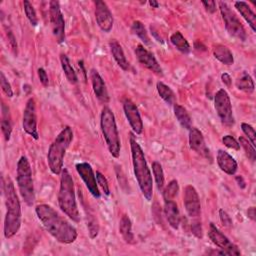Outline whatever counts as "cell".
<instances>
[{
	"label": "cell",
	"mask_w": 256,
	"mask_h": 256,
	"mask_svg": "<svg viewBox=\"0 0 256 256\" xmlns=\"http://www.w3.org/2000/svg\"><path fill=\"white\" fill-rule=\"evenodd\" d=\"M35 212L48 233L59 243L71 244L78 236L77 230L72 224L61 217L48 204H39L35 207Z\"/></svg>",
	"instance_id": "1"
},
{
	"label": "cell",
	"mask_w": 256,
	"mask_h": 256,
	"mask_svg": "<svg viewBox=\"0 0 256 256\" xmlns=\"http://www.w3.org/2000/svg\"><path fill=\"white\" fill-rule=\"evenodd\" d=\"M130 149L132 157V165L135 178L144 198L151 201L153 196V180L150 169L147 165L144 152L136 141L133 133H130Z\"/></svg>",
	"instance_id": "2"
},
{
	"label": "cell",
	"mask_w": 256,
	"mask_h": 256,
	"mask_svg": "<svg viewBox=\"0 0 256 256\" xmlns=\"http://www.w3.org/2000/svg\"><path fill=\"white\" fill-rule=\"evenodd\" d=\"M4 195L6 205V215L4 219V237L12 238L21 226V205L15 191L14 184L10 178H7L4 184Z\"/></svg>",
	"instance_id": "3"
},
{
	"label": "cell",
	"mask_w": 256,
	"mask_h": 256,
	"mask_svg": "<svg viewBox=\"0 0 256 256\" xmlns=\"http://www.w3.org/2000/svg\"><path fill=\"white\" fill-rule=\"evenodd\" d=\"M58 205L61 211L68 216L72 221L79 222L80 221V213L77 207L76 196H75V188L72 176L69 171L64 168L61 172L60 178V187L58 191Z\"/></svg>",
	"instance_id": "4"
},
{
	"label": "cell",
	"mask_w": 256,
	"mask_h": 256,
	"mask_svg": "<svg viewBox=\"0 0 256 256\" xmlns=\"http://www.w3.org/2000/svg\"><path fill=\"white\" fill-rule=\"evenodd\" d=\"M73 140V131L70 126H65L50 144L47 153V162L50 171L60 175L63 170L65 153Z\"/></svg>",
	"instance_id": "5"
},
{
	"label": "cell",
	"mask_w": 256,
	"mask_h": 256,
	"mask_svg": "<svg viewBox=\"0 0 256 256\" xmlns=\"http://www.w3.org/2000/svg\"><path fill=\"white\" fill-rule=\"evenodd\" d=\"M100 127L110 154L114 158L120 155L121 143L116 126L115 116L109 107H104L100 114Z\"/></svg>",
	"instance_id": "6"
},
{
	"label": "cell",
	"mask_w": 256,
	"mask_h": 256,
	"mask_svg": "<svg viewBox=\"0 0 256 256\" xmlns=\"http://www.w3.org/2000/svg\"><path fill=\"white\" fill-rule=\"evenodd\" d=\"M17 185L19 193L28 206H32L35 201V193L32 179L30 163L25 156H21L17 162Z\"/></svg>",
	"instance_id": "7"
},
{
	"label": "cell",
	"mask_w": 256,
	"mask_h": 256,
	"mask_svg": "<svg viewBox=\"0 0 256 256\" xmlns=\"http://www.w3.org/2000/svg\"><path fill=\"white\" fill-rule=\"evenodd\" d=\"M219 10L222 16V19L224 21L225 29L228 32V34L240 41H245L247 38L246 31L244 26L242 25L240 19L237 17V15L232 11L230 6L223 1L218 2Z\"/></svg>",
	"instance_id": "8"
},
{
	"label": "cell",
	"mask_w": 256,
	"mask_h": 256,
	"mask_svg": "<svg viewBox=\"0 0 256 256\" xmlns=\"http://www.w3.org/2000/svg\"><path fill=\"white\" fill-rule=\"evenodd\" d=\"M214 107L221 123L226 127H232L235 123L230 97L225 89H219L214 96Z\"/></svg>",
	"instance_id": "9"
},
{
	"label": "cell",
	"mask_w": 256,
	"mask_h": 256,
	"mask_svg": "<svg viewBox=\"0 0 256 256\" xmlns=\"http://www.w3.org/2000/svg\"><path fill=\"white\" fill-rule=\"evenodd\" d=\"M49 19L52 33L57 43H63L65 41V21L60 9V4L55 0L49 2Z\"/></svg>",
	"instance_id": "10"
},
{
	"label": "cell",
	"mask_w": 256,
	"mask_h": 256,
	"mask_svg": "<svg viewBox=\"0 0 256 256\" xmlns=\"http://www.w3.org/2000/svg\"><path fill=\"white\" fill-rule=\"evenodd\" d=\"M75 168L77 173L80 175L85 185H86L90 194L96 199L100 198V191L98 189L96 176L94 174L91 165L87 162H80L76 164Z\"/></svg>",
	"instance_id": "11"
},
{
	"label": "cell",
	"mask_w": 256,
	"mask_h": 256,
	"mask_svg": "<svg viewBox=\"0 0 256 256\" xmlns=\"http://www.w3.org/2000/svg\"><path fill=\"white\" fill-rule=\"evenodd\" d=\"M208 236L212 243L219 247V249L224 251L226 255H241V252L238 249V247L234 243H232L213 223H210L209 225Z\"/></svg>",
	"instance_id": "12"
},
{
	"label": "cell",
	"mask_w": 256,
	"mask_h": 256,
	"mask_svg": "<svg viewBox=\"0 0 256 256\" xmlns=\"http://www.w3.org/2000/svg\"><path fill=\"white\" fill-rule=\"evenodd\" d=\"M22 126H23V130L32 138H34L35 140L39 138L38 130H37L36 105H35V100L33 98H29L28 101L26 102V105L23 111Z\"/></svg>",
	"instance_id": "13"
},
{
	"label": "cell",
	"mask_w": 256,
	"mask_h": 256,
	"mask_svg": "<svg viewBox=\"0 0 256 256\" xmlns=\"http://www.w3.org/2000/svg\"><path fill=\"white\" fill-rule=\"evenodd\" d=\"M95 4V19L98 27L105 33H109L113 27V16L107 4L101 0L94 1Z\"/></svg>",
	"instance_id": "14"
},
{
	"label": "cell",
	"mask_w": 256,
	"mask_h": 256,
	"mask_svg": "<svg viewBox=\"0 0 256 256\" xmlns=\"http://www.w3.org/2000/svg\"><path fill=\"white\" fill-rule=\"evenodd\" d=\"M183 203L185 210L191 218H198L201 213V204L198 193L192 185H187L183 192Z\"/></svg>",
	"instance_id": "15"
},
{
	"label": "cell",
	"mask_w": 256,
	"mask_h": 256,
	"mask_svg": "<svg viewBox=\"0 0 256 256\" xmlns=\"http://www.w3.org/2000/svg\"><path fill=\"white\" fill-rule=\"evenodd\" d=\"M134 53L140 64H142L144 67H146L148 70H150L154 74H156L158 76H163L162 68L159 65L158 61L156 60L155 56L153 55V53H151L149 50H147L142 44H138L136 46Z\"/></svg>",
	"instance_id": "16"
},
{
	"label": "cell",
	"mask_w": 256,
	"mask_h": 256,
	"mask_svg": "<svg viewBox=\"0 0 256 256\" xmlns=\"http://www.w3.org/2000/svg\"><path fill=\"white\" fill-rule=\"evenodd\" d=\"M123 110L133 132L140 135L143 132V122L136 104L130 99H125L123 102Z\"/></svg>",
	"instance_id": "17"
},
{
	"label": "cell",
	"mask_w": 256,
	"mask_h": 256,
	"mask_svg": "<svg viewBox=\"0 0 256 256\" xmlns=\"http://www.w3.org/2000/svg\"><path fill=\"white\" fill-rule=\"evenodd\" d=\"M189 146L201 156L211 159V154L205 144L204 137L201 131L195 127H191L189 129Z\"/></svg>",
	"instance_id": "18"
},
{
	"label": "cell",
	"mask_w": 256,
	"mask_h": 256,
	"mask_svg": "<svg viewBox=\"0 0 256 256\" xmlns=\"http://www.w3.org/2000/svg\"><path fill=\"white\" fill-rule=\"evenodd\" d=\"M90 79L92 83L93 91L98 98L99 101L102 103H108L109 102V94L106 88V85L100 74L96 69H91L90 70Z\"/></svg>",
	"instance_id": "19"
},
{
	"label": "cell",
	"mask_w": 256,
	"mask_h": 256,
	"mask_svg": "<svg viewBox=\"0 0 256 256\" xmlns=\"http://www.w3.org/2000/svg\"><path fill=\"white\" fill-rule=\"evenodd\" d=\"M217 164L219 168L228 175H234L237 171V162L228 152L219 149L217 152Z\"/></svg>",
	"instance_id": "20"
},
{
	"label": "cell",
	"mask_w": 256,
	"mask_h": 256,
	"mask_svg": "<svg viewBox=\"0 0 256 256\" xmlns=\"http://www.w3.org/2000/svg\"><path fill=\"white\" fill-rule=\"evenodd\" d=\"M164 214L169 225L173 229H178L180 224V213L176 202L173 200L164 201Z\"/></svg>",
	"instance_id": "21"
},
{
	"label": "cell",
	"mask_w": 256,
	"mask_h": 256,
	"mask_svg": "<svg viewBox=\"0 0 256 256\" xmlns=\"http://www.w3.org/2000/svg\"><path fill=\"white\" fill-rule=\"evenodd\" d=\"M109 47H110V51L112 53V56H113L114 60L116 61V63L118 64V66L121 69H123L124 71H128L130 69V64L125 57L124 51H123L121 45L119 44V42L115 39H112L109 42Z\"/></svg>",
	"instance_id": "22"
},
{
	"label": "cell",
	"mask_w": 256,
	"mask_h": 256,
	"mask_svg": "<svg viewBox=\"0 0 256 256\" xmlns=\"http://www.w3.org/2000/svg\"><path fill=\"white\" fill-rule=\"evenodd\" d=\"M234 6L236 10L241 14V16L245 19V21L249 24L250 28L253 32L256 31V15L250 8V6L244 1H236L234 2Z\"/></svg>",
	"instance_id": "23"
},
{
	"label": "cell",
	"mask_w": 256,
	"mask_h": 256,
	"mask_svg": "<svg viewBox=\"0 0 256 256\" xmlns=\"http://www.w3.org/2000/svg\"><path fill=\"white\" fill-rule=\"evenodd\" d=\"M119 233L126 243L132 244L134 242V234L132 232L131 220L126 214H123L119 221Z\"/></svg>",
	"instance_id": "24"
},
{
	"label": "cell",
	"mask_w": 256,
	"mask_h": 256,
	"mask_svg": "<svg viewBox=\"0 0 256 256\" xmlns=\"http://www.w3.org/2000/svg\"><path fill=\"white\" fill-rule=\"evenodd\" d=\"M214 57L224 65H232L234 63L233 54L230 49L224 45H216L213 49Z\"/></svg>",
	"instance_id": "25"
},
{
	"label": "cell",
	"mask_w": 256,
	"mask_h": 256,
	"mask_svg": "<svg viewBox=\"0 0 256 256\" xmlns=\"http://www.w3.org/2000/svg\"><path fill=\"white\" fill-rule=\"evenodd\" d=\"M1 111H2V120H1V131L3 133V136L6 141L10 140L11 132H12V124H11V116L9 107L5 105V103H2L1 105Z\"/></svg>",
	"instance_id": "26"
},
{
	"label": "cell",
	"mask_w": 256,
	"mask_h": 256,
	"mask_svg": "<svg viewBox=\"0 0 256 256\" xmlns=\"http://www.w3.org/2000/svg\"><path fill=\"white\" fill-rule=\"evenodd\" d=\"M173 109H174V115H175L176 119L178 120L179 124L183 128L189 130L192 127V119H191L189 113L187 112V110L183 106L176 104V103L173 105Z\"/></svg>",
	"instance_id": "27"
},
{
	"label": "cell",
	"mask_w": 256,
	"mask_h": 256,
	"mask_svg": "<svg viewBox=\"0 0 256 256\" xmlns=\"http://www.w3.org/2000/svg\"><path fill=\"white\" fill-rule=\"evenodd\" d=\"M156 88L158 91L159 96L170 106H172L175 104L176 101V97L174 92L172 91V89L170 88L169 86H167L166 84H164L163 82H157Z\"/></svg>",
	"instance_id": "28"
},
{
	"label": "cell",
	"mask_w": 256,
	"mask_h": 256,
	"mask_svg": "<svg viewBox=\"0 0 256 256\" xmlns=\"http://www.w3.org/2000/svg\"><path fill=\"white\" fill-rule=\"evenodd\" d=\"M60 62H61V67L62 70L67 78V80L71 83V84H76L78 82V77L76 75V72L74 71L70 60L68 58L67 55L65 54H61L60 55Z\"/></svg>",
	"instance_id": "29"
},
{
	"label": "cell",
	"mask_w": 256,
	"mask_h": 256,
	"mask_svg": "<svg viewBox=\"0 0 256 256\" xmlns=\"http://www.w3.org/2000/svg\"><path fill=\"white\" fill-rule=\"evenodd\" d=\"M170 41H171L172 45L176 47L177 50H179L183 54H188L190 52V45L188 41L185 39V37L181 34V32L176 31L171 36H170Z\"/></svg>",
	"instance_id": "30"
},
{
	"label": "cell",
	"mask_w": 256,
	"mask_h": 256,
	"mask_svg": "<svg viewBox=\"0 0 256 256\" xmlns=\"http://www.w3.org/2000/svg\"><path fill=\"white\" fill-rule=\"evenodd\" d=\"M84 210H85V214H86V223H87L89 236L91 239H94L97 237L99 233V224H98L97 218L95 214L88 208H84Z\"/></svg>",
	"instance_id": "31"
},
{
	"label": "cell",
	"mask_w": 256,
	"mask_h": 256,
	"mask_svg": "<svg viewBox=\"0 0 256 256\" xmlns=\"http://www.w3.org/2000/svg\"><path fill=\"white\" fill-rule=\"evenodd\" d=\"M236 87L246 93H252L254 91V81L248 73L243 72L236 80Z\"/></svg>",
	"instance_id": "32"
},
{
	"label": "cell",
	"mask_w": 256,
	"mask_h": 256,
	"mask_svg": "<svg viewBox=\"0 0 256 256\" xmlns=\"http://www.w3.org/2000/svg\"><path fill=\"white\" fill-rule=\"evenodd\" d=\"M131 30L145 45H150V38L148 36L144 24L141 21H133L131 25Z\"/></svg>",
	"instance_id": "33"
},
{
	"label": "cell",
	"mask_w": 256,
	"mask_h": 256,
	"mask_svg": "<svg viewBox=\"0 0 256 256\" xmlns=\"http://www.w3.org/2000/svg\"><path fill=\"white\" fill-rule=\"evenodd\" d=\"M178 192H179V185H178L177 180H175V179L171 180L167 184V186L162 190L164 201L173 200L177 196Z\"/></svg>",
	"instance_id": "34"
},
{
	"label": "cell",
	"mask_w": 256,
	"mask_h": 256,
	"mask_svg": "<svg viewBox=\"0 0 256 256\" xmlns=\"http://www.w3.org/2000/svg\"><path fill=\"white\" fill-rule=\"evenodd\" d=\"M152 172L154 175V179L156 181V185L159 191L163 190L164 187V173H163V169L162 166L159 162L154 161L152 163Z\"/></svg>",
	"instance_id": "35"
},
{
	"label": "cell",
	"mask_w": 256,
	"mask_h": 256,
	"mask_svg": "<svg viewBox=\"0 0 256 256\" xmlns=\"http://www.w3.org/2000/svg\"><path fill=\"white\" fill-rule=\"evenodd\" d=\"M239 144H240V146L243 147L247 157L251 161H255V159H256V151H255V148H254L255 146H253L251 144V142L248 139L244 138L243 136L239 137Z\"/></svg>",
	"instance_id": "36"
},
{
	"label": "cell",
	"mask_w": 256,
	"mask_h": 256,
	"mask_svg": "<svg viewBox=\"0 0 256 256\" xmlns=\"http://www.w3.org/2000/svg\"><path fill=\"white\" fill-rule=\"evenodd\" d=\"M23 5H24L25 15H26L27 19L29 20L30 24L33 26H36L38 24V17H37L34 7L32 6V4L29 1H27V0H25V1L23 2Z\"/></svg>",
	"instance_id": "37"
},
{
	"label": "cell",
	"mask_w": 256,
	"mask_h": 256,
	"mask_svg": "<svg viewBox=\"0 0 256 256\" xmlns=\"http://www.w3.org/2000/svg\"><path fill=\"white\" fill-rule=\"evenodd\" d=\"M241 129L243 131V133L247 136L248 140L251 142V144L253 146L256 145V132L254 130V128L248 124V123H241Z\"/></svg>",
	"instance_id": "38"
},
{
	"label": "cell",
	"mask_w": 256,
	"mask_h": 256,
	"mask_svg": "<svg viewBox=\"0 0 256 256\" xmlns=\"http://www.w3.org/2000/svg\"><path fill=\"white\" fill-rule=\"evenodd\" d=\"M0 84H1V88H2L3 92L6 94V96L11 98L13 96V91H12L10 83L6 79V77H5L3 72L0 73Z\"/></svg>",
	"instance_id": "39"
},
{
	"label": "cell",
	"mask_w": 256,
	"mask_h": 256,
	"mask_svg": "<svg viewBox=\"0 0 256 256\" xmlns=\"http://www.w3.org/2000/svg\"><path fill=\"white\" fill-rule=\"evenodd\" d=\"M95 176H96L97 184L102 188L104 194L108 196L110 194V188H109V184H108V181H107L106 177L99 171H96Z\"/></svg>",
	"instance_id": "40"
},
{
	"label": "cell",
	"mask_w": 256,
	"mask_h": 256,
	"mask_svg": "<svg viewBox=\"0 0 256 256\" xmlns=\"http://www.w3.org/2000/svg\"><path fill=\"white\" fill-rule=\"evenodd\" d=\"M222 142L223 144L227 147V148H230V149H233V150H240V144L239 142L231 135H225L223 138H222Z\"/></svg>",
	"instance_id": "41"
},
{
	"label": "cell",
	"mask_w": 256,
	"mask_h": 256,
	"mask_svg": "<svg viewBox=\"0 0 256 256\" xmlns=\"http://www.w3.org/2000/svg\"><path fill=\"white\" fill-rule=\"evenodd\" d=\"M191 231H192V234L194 236H196L197 238H202V236H203L202 225H201V221H199L198 218H196L192 222V224H191Z\"/></svg>",
	"instance_id": "42"
},
{
	"label": "cell",
	"mask_w": 256,
	"mask_h": 256,
	"mask_svg": "<svg viewBox=\"0 0 256 256\" xmlns=\"http://www.w3.org/2000/svg\"><path fill=\"white\" fill-rule=\"evenodd\" d=\"M115 172H116V175H117V179H118V182H119V185L122 187V189H125V186H127V181H126V177L122 171L121 167H119L118 165L115 166Z\"/></svg>",
	"instance_id": "43"
},
{
	"label": "cell",
	"mask_w": 256,
	"mask_h": 256,
	"mask_svg": "<svg viewBox=\"0 0 256 256\" xmlns=\"http://www.w3.org/2000/svg\"><path fill=\"white\" fill-rule=\"evenodd\" d=\"M219 217H220V221L223 224V226H225V227H231L232 226V220H231L230 216L223 209L219 210Z\"/></svg>",
	"instance_id": "44"
},
{
	"label": "cell",
	"mask_w": 256,
	"mask_h": 256,
	"mask_svg": "<svg viewBox=\"0 0 256 256\" xmlns=\"http://www.w3.org/2000/svg\"><path fill=\"white\" fill-rule=\"evenodd\" d=\"M7 37H8V41L10 43V46H11V49L13 50V53L15 55H17V42H16V38L13 34V32L9 29H7Z\"/></svg>",
	"instance_id": "45"
},
{
	"label": "cell",
	"mask_w": 256,
	"mask_h": 256,
	"mask_svg": "<svg viewBox=\"0 0 256 256\" xmlns=\"http://www.w3.org/2000/svg\"><path fill=\"white\" fill-rule=\"evenodd\" d=\"M38 77H39L40 82L42 83L43 86L47 87L48 84H49V78H48V75H47L46 71L43 68L38 69Z\"/></svg>",
	"instance_id": "46"
},
{
	"label": "cell",
	"mask_w": 256,
	"mask_h": 256,
	"mask_svg": "<svg viewBox=\"0 0 256 256\" xmlns=\"http://www.w3.org/2000/svg\"><path fill=\"white\" fill-rule=\"evenodd\" d=\"M201 3L204 6V8L206 9V11H208L209 13H214L216 11V2L213 1V0H208V1H202Z\"/></svg>",
	"instance_id": "47"
},
{
	"label": "cell",
	"mask_w": 256,
	"mask_h": 256,
	"mask_svg": "<svg viewBox=\"0 0 256 256\" xmlns=\"http://www.w3.org/2000/svg\"><path fill=\"white\" fill-rule=\"evenodd\" d=\"M221 80H222V82L226 85V86H228V87L231 86L232 79H231V77H230V75H229L228 73H223V74L221 75Z\"/></svg>",
	"instance_id": "48"
},
{
	"label": "cell",
	"mask_w": 256,
	"mask_h": 256,
	"mask_svg": "<svg viewBox=\"0 0 256 256\" xmlns=\"http://www.w3.org/2000/svg\"><path fill=\"white\" fill-rule=\"evenodd\" d=\"M247 215L252 221H255V207H250L247 210Z\"/></svg>",
	"instance_id": "49"
},
{
	"label": "cell",
	"mask_w": 256,
	"mask_h": 256,
	"mask_svg": "<svg viewBox=\"0 0 256 256\" xmlns=\"http://www.w3.org/2000/svg\"><path fill=\"white\" fill-rule=\"evenodd\" d=\"M236 181H237V183H238V185H239V187L240 188H245V181H244V179L242 178V176H236Z\"/></svg>",
	"instance_id": "50"
},
{
	"label": "cell",
	"mask_w": 256,
	"mask_h": 256,
	"mask_svg": "<svg viewBox=\"0 0 256 256\" xmlns=\"http://www.w3.org/2000/svg\"><path fill=\"white\" fill-rule=\"evenodd\" d=\"M149 5L152 8H158L159 7V3L157 1H154V0H152V1H149Z\"/></svg>",
	"instance_id": "51"
}]
</instances>
